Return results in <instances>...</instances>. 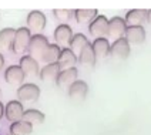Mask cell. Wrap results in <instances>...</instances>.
<instances>
[{
  "mask_svg": "<svg viewBox=\"0 0 151 135\" xmlns=\"http://www.w3.org/2000/svg\"><path fill=\"white\" fill-rule=\"evenodd\" d=\"M49 44L50 43H49L46 36H43V34H33L32 40H30V44H29V49H27V54L39 61V60L43 59V56H44V53L47 50Z\"/></svg>",
  "mask_w": 151,
  "mask_h": 135,
  "instance_id": "1",
  "label": "cell"
},
{
  "mask_svg": "<svg viewBox=\"0 0 151 135\" xmlns=\"http://www.w3.org/2000/svg\"><path fill=\"white\" fill-rule=\"evenodd\" d=\"M16 94L20 102H36L40 98V87L34 83H24L17 88Z\"/></svg>",
  "mask_w": 151,
  "mask_h": 135,
  "instance_id": "2",
  "label": "cell"
},
{
  "mask_svg": "<svg viewBox=\"0 0 151 135\" xmlns=\"http://www.w3.org/2000/svg\"><path fill=\"white\" fill-rule=\"evenodd\" d=\"M32 31L27 29V27H19L16 30V37H14V43H13V47L12 51L16 53V54H23L27 51L29 49V44L32 40Z\"/></svg>",
  "mask_w": 151,
  "mask_h": 135,
  "instance_id": "3",
  "label": "cell"
},
{
  "mask_svg": "<svg viewBox=\"0 0 151 135\" xmlns=\"http://www.w3.org/2000/svg\"><path fill=\"white\" fill-rule=\"evenodd\" d=\"M26 23H27V29L34 34H42V31L46 27L47 23V19L44 16V13L40 10H33L27 14L26 19Z\"/></svg>",
  "mask_w": 151,
  "mask_h": 135,
  "instance_id": "4",
  "label": "cell"
},
{
  "mask_svg": "<svg viewBox=\"0 0 151 135\" xmlns=\"http://www.w3.org/2000/svg\"><path fill=\"white\" fill-rule=\"evenodd\" d=\"M131 53L130 49V43L127 41L126 37H121L114 40V43H111L110 47V56L114 60H126Z\"/></svg>",
  "mask_w": 151,
  "mask_h": 135,
  "instance_id": "5",
  "label": "cell"
},
{
  "mask_svg": "<svg viewBox=\"0 0 151 135\" xmlns=\"http://www.w3.org/2000/svg\"><path fill=\"white\" fill-rule=\"evenodd\" d=\"M127 23L123 17L120 16H114L109 20V31H107V36L117 40V39H121L126 36V30H127Z\"/></svg>",
  "mask_w": 151,
  "mask_h": 135,
  "instance_id": "6",
  "label": "cell"
},
{
  "mask_svg": "<svg viewBox=\"0 0 151 135\" xmlns=\"http://www.w3.org/2000/svg\"><path fill=\"white\" fill-rule=\"evenodd\" d=\"M24 78H26V74L23 73V70H22L20 66L12 64V66H9L4 70V80L10 85H19L20 87V85L24 84Z\"/></svg>",
  "mask_w": 151,
  "mask_h": 135,
  "instance_id": "7",
  "label": "cell"
},
{
  "mask_svg": "<svg viewBox=\"0 0 151 135\" xmlns=\"http://www.w3.org/2000/svg\"><path fill=\"white\" fill-rule=\"evenodd\" d=\"M24 107L23 104L19 101V100H13V101H9L6 104V111H4V117L13 124V122H17L20 119H23V115H24Z\"/></svg>",
  "mask_w": 151,
  "mask_h": 135,
  "instance_id": "8",
  "label": "cell"
},
{
  "mask_svg": "<svg viewBox=\"0 0 151 135\" xmlns=\"http://www.w3.org/2000/svg\"><path fill=\"white\" fill-rule=\"evenodd\" d=\"M88 31L91 36H96V39L97 37H106V34L109 31V19L104 14H99L88 24Z\"/></svg>",
  "mask_w": 151,
  "mask_h": 135,
  "instance_id": "9",
  "label": "cell"
},
{
  "mask_svg": "<svg viewBox=\"0 0 151 135\" xmlns=\"http://www.w3.org/2000/svg\"><path fill=\"white\" fill-rule=\"evenodd\" d=\"M68 97L74 101H84L88 94V85L83 80H77L67 88Z\"/></svg>",
  "mask_w": 151,
  "mask_h": 135,
  "instance_id": "10",
  "label": "cell"
},
{
  "mask_svg": "<svg viewBox=\"0 0 151 135\" xmlns=\"http://www.w3.org/2000/svg\"><path fill=\"white\" fill-rule=\"evenodd\" d=\"M19 66L22 67L23 73L27 77H36L37 74H40V66H39V61L36 59H33L32 56H22Z\"/></svg>",
  "mask_w": 151,
  "mask_h": 135,
  "instance_id": "11",
  "label": "cell"
},
{
  "mask_svg": "<svg viewBox=\"0 0 151 135\" xmlns=\"http://www.w3.org/2000/svg\"><path fill=\"white\" fill-rule=\"evenodd\" d=\"M54 40H56V44L57 46H63V44H70L71 39H73V29L68 24L63 23V24H59L54 30Z\"/></svg>",
  "mask_w": 151,
  "mask_h": 135,
  "instance_id": "12",
  "label": "cell"
},
{
  "mask_svg": "<svg viewBox=\"0 0 151 135\" xmlns=\"http://www.w3.org/2000/svg\"><path fill=\"white\" fill-rule=\"evenodd\" d=\"M77 80H78V70L76 67H71V68H66V70L60 71L59 77L56 80V84L59 87H63V88H68Z\"/></svg>",
  "mask_w": 151,
  "mask_h": 135,
  "instance_id": "13",
  "label": "cell"
},
{
  "mask_svg": "<svg viewBox=\"0 0 151 135\" xmlns=\"http://www.w3.org/2000/svg\"><path fill=\"white\" fill-rule=\"evenodd\" d=\"M124 37L130 44H143L145 40V29L143 26H128Z\"/></svg>",
  "mask_w": 151,
  "mask_h": 135,
  "instance_id": "14",
  "label": "cell"
},
{
  "mask_svg": "<svg viewBox=\"0 0 151 135\" xmlns=\"http://www.w3.org/2000/svg\"><path fill=\"white\" fill-rule=\"evenodd\" d=\"M147 14H148V10L145 9H133L127 11L124 20L127 26H143L144 21H147Z\"/></svg>",
  "mask_w": 151,
  "mask_h": 135,
  "instance_id": "15",
  "label": "cell"
},
{
  "mask_svg": "<svg viewBox=\"0 0 151 135\" xmlns=\"http://www.w3.org/2000/svg\"><path fill=\"white\" fill-rule=\"evenodd\" d=\"M16 30L17 29H12V27H4L0 30V53L12 50L16 37Z\"/></svg>",
  "mask_w": 151,
  "mask_h": 135,
  "instance_id": "16",
  "label": "cell"
},
{
  "mask_svg": "<svg viewBox=\"0 0 151 135\" xmlns=\"http://www.w3.org/2000/svg\"><path fill=\"white\" fill-rule=\"evenodd\" d=\"M93 50L97 59H106L107 56H110V47L111 43L109 41L107 37H97L94 39V41L91 43Z\"/></svg>",
  "mask_w": 151,
  "mask_h": 135,
  "instance_id": "17",
  "label": "cell"
},
{
  "mask_svg": "<svg viewBox=\"0 0 151 135\" xmlns=\"http://www.w3.org/2000/svg\"><path fill=\"white\" fill-rule=\"evenodd\" d=\"M57 63H59L61 70L71 68L74 67L76 63H77V56L73 53V50L70 47H64V49H61V53H60V57Z\"/></svg>",
  "mask_w": 151,
  "mask_h": 135,
  "instance_id": "18",
  "label": "cell"
},
{
  "mask_svg": "<svg viewBox=\"0 0 151 135\" xmlns=\"http://www.w3.org/2000/svg\"><path fill=\"white\" fill-rule=\"evenodd\" d=\"M60 71H61V68H60L59 63H51V64H46L44 67L40 68L39 76H40L43 81H54L56 83Z\"/></svg>",
  "mask_w": 151,
  "mask_h": 135,
  "instance_id": "19",
  "label": "cell"
},
{
  "mask_svg": "<svg viewBox=\"0 0 151 135\" xmlns=\"http://www.w3.org/2000/svg\"><path fill=\"white\" fill-rule=\"evenodd\" d=\"M99 16L97 9H77L74 10V19L77 23H91L96 17Z\"/></svg>",
  "mask_w": 151,
  "mask_h": 135,
  "instance_id": "20",
  "label": "cell"
},
{
  "mask_svg": "<svg viewBox=\"0 0 151 135\" xmlns=\"http://www.w3.org/2000/svg\"><path fill=\"white\" fill-rule=\"evenodd\" d=\"M10 135H30L33 132V124L27 122L24 119H20L17 122L10 124Z\"/></svg>",
  "mask_w": 151,
  "mask_h": 135,
  "instance_id": "21",
  "label": "cell"
},
{
  "mask_svg": "<svg viewBox=\"0 0 151 135\" xmlns=\"http://www.w3.org/2000/svg\"><path fill=\"white\" fill-rule=\"evenodd\" d=\"M77 61H78L80 64H83V66H90V67H94V66H96L97 57H96V54H94L91 43L77 56Z\"/></svg>",
  "mask_w": 151,
  "mask_h": 135,
  "instance_id": "22",
  "label": "cell"
},
{
  "mask_svg": "<svg viewBox=\"0 0 151 135\" xmlns=\"http://www.w3.org/2000/svg\"><path fill=\"white\" fill-rule=\"evenodd\" d=\"M88 44H90V41H88V39H87L84 34L77 33L73 36V39H71V41H70L68 46H70V49L73 50V53H74L76 56H78Z\"/></svg>",
  "mask_w": 151,
  "mask_h": 135,
  "instance_id": "23",
  "label": "cell"
},
{
  "mask_svg": "<svg viewBox=\"0 0 151 135\" xmlns=\"http://www.w3.org/2000/svg\"><path fill=\"white\" fill-rule=\"evenodd\" d=\"M60 53H61V49H60V46L57 44H49V47H47V50L44 53V56H43L42 61H44L46 64H51V63H57L59 61V57H60Z\"/></svg>",
  "mask_w": 151,
  "mask_h": 135,
  "instance_id": "24",
  "label": "cell"
},
{
  "mask_svg": "<svg viewBox=\"0 0 151 135\" xmlns=\"http://www.w3.org/2000/svg\"><path fill=\"white\" fill-rule=\"evenodd\" d=\"M44 114H43L42 111L36 110V108H29V110L24 111V115H23V119L27 121V122H30V124H43L44 122Z\"/></svg>",
  "mask_w": 151,
  "mask_h": 135,
  "instance_id": "25",
  "label": "cell"
},
{
  "mask_svg": "<svg viewBox=\"0 0 151 135\" xmlns=\"http://www.w3.org/2000/svg\"><path fill=\"white\" fill-rule=\"evenodd\" d=\"M53 14L60 21H68L71 17H74V11L73 10H68V9H54L53 10Z\"/></svg>",
  "mask_w": 151,
  "mask_h": 135,
  "instance_id": "26",
  "label": "cell"
},
{
  "mask_svg": "<svg viewBox=\"0 0 151 135\" xmlns=\"http://www.w3.org/2000/svg\"><path fill=\"white\" fill-rule=\"evenodd\" d=\"M4 111H6V105H3V102L0 101V119L4 117Z\"/></svg>",
  "mask_w": 151,
  "mask_h": 135,
  "instance_id": "27",
  "label": "cell"
},
{
  "mask_svg": "<svg viewBox=\"0 0 151 135\" xmlns=\"http://www.w3.org/2000/svg\"><path fill=\"white\" fill-rule=\"evenodd\" d=\"M3 67H4V57H3V54L0 53V71L3 70Z\"/></svg>",
  "mask_w": 151,
  "mask_h": 135,
  "instance_id": "28",
  "label": "cell"
},
{
  "mask_svg": "<svg viewBox=\"0 0 151 135\" xmlns=\"http://www.w3.org/2000/svg\"><path fill=\"white\" fill-rule=\"evenodd\" d=\"M147 21L151 24V10H148V14H147Z\"/></svg>",
  "mask_w": 151,
  "mask_h": 135,
  "instance_id": "29",
  "label": "cell"
}]
</instances>
